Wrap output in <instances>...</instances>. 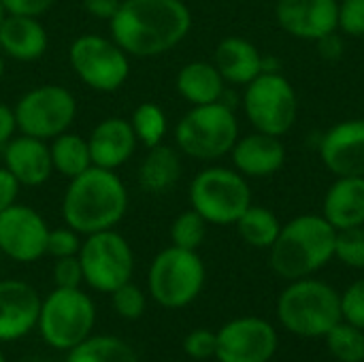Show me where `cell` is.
<instances>
[{
    "label": "cell",
    "instance_id": "obj_1",
    "mask_svg": "<svg viewBox=\"0 0 364 362\" xmlns=\"http://www.w3.org/2000/svg\"><path fill=\"white\" fill-rule=\"evenodd\" d=\"M192 28L183 0H122L109 19L111 38L130 58H158L177 47Z\"/></svg>",
    "mask_w": 364,
    "mask_h": 362
},
{
    "label": "cell",
    "instance_id": "obj_2",
    "mask_svg": "<svg viewBox=\"0 0 364 362\" xmlns=\"http://www.w3.org/2000/svg\"><path fill=\"white\" fill-rule=\"evenodd\" d=\"M128 211V190L115 171L90 166L68 179L62 196V220L79 235L115 228Z\"/></svg>",
    "mask_w": 364,
    "mask_h": 362
},
{
    "label": "cell",
    "instance_id": "obj_3",
    "mask_svg": "<svg viewBox=\"0 0 364 362\" xmlns=\"http://www.w3.org/2000/svg\"><path fill=\"white\" fill-rule=\"evenodd\" d=\"M337 230L320 215H301L288 222L271 245V267L284 280H303L335 256Z\"/></svg>",
    "mask_w": 364,
    "mask_h": 362
},
{
    "label": "cell",
    "instance_id": "obj_4",
    "mask_svg": "<svg viewBox=\"0 0 364 362\" xmlns=\"http://www.w3.org/2000/svg\"><path fill=\"white\" fill-rule=\"evenodd\" d=\"M277 316L299 337H324L341 322V297L324 282L294 280L277 301Z\"/></svg>",
    "mask_w": 364,
    "mask_h": 362
},
{
    "label": "cell",
    "instance_id": "obj_5",
    "mask_svg": "<svg viewBox=\"0 0 364 362\" xmlns=\"http://www.w3.org/2000/svg\"><path fill=\"white\" fill-rule=\"evenodd\" d=\"M239 124L228 105L211 102L192 107L175 126V143L194 160H218L232 151Z\"/></svg>",
    "mask_w": 364,
    "mask_h": 362
},
{
    "label": "cell",
    "instance_id": "obj_6",
    "mask_svg": "<svg viewBox=\"0 0 364 362\" xmlns=\"http://www.w3.org/2000/svg\"><path fill=\"white\" fill-rule=\"evenodd\" d=\"M68 62L77 79L94 92L113 94L130 75V55L102 34H81L70 43Z\"/></svg>",
    "mask_w": 364,
    "mask_h": 362
},
{
    "label": "cell",
    "instance_id": "obj_7",
    "mask_svg": "<svg viewBox=\"0 0 364 362\" xmlns=\"http://www.w3.org/2000/svg\"><path fill=\"white\" fill-rule=\"evenodd\" d=\"M192 209L198 211L207 224H237V220L252 205V192L245 177L224 166L200 171L190 186Z\"/></svg>",
    "mask_w": 364,
    "mask_h": 362
},
{
    "label": "cell",
    "instance_id": "obj_8",
    "mask_svg": "<svg viewBox=\"0 0 364 362\" xmlns=\"http://www.w3.org/2000/svg\"><path fill=\"white\" fill-rule=\"evenodd\" d=\"M147 286L158 305L168 309L186 307L205 286V265L196 252L171 245L154 258Z\"/></svg>",
    "mask_w": 364,
    "mask_h": 362
},
{
    "label": "cell",
    "instance_id": "obj_9",
    "mask_svg": "<svg viewBox=\"0 0 364 362\" xmlns=\"http://www.w3.org/2000/svg\"><path fill=\"white\" fill-rule=\"evenodd\" d=\"M13 111L21 134L49 143L58 134L70 130L77 117V98L64 85L43 83L21 94L13 105Z\"/></svg>",
    "mask_w": 364,
    "mask_h": 362
},
{
    "label": "cell",
    "instance_id": "obj_10",
    "mask_svg": "<svg viewBox=\"0 0 364 362\" xmlns=\"http://www.w3.org/2000/svg\"><path fill=\"white\" fill-rule=\"evenodd\" d=\"M96 309L92 299L79 288H55L43 303L38 329L43 339L55 350H73L87 339Z\"/></svg>",
    "mask_w": 364,
    "mask_h": 362
},
{
    "label": "cell",
    "instance_id": "obj_11",
    "mask_svg": "<svg viewBox=\"0 0 364 362\" xmlns=\"http://www.w3.org/2000/svg\"><path fill=\"white\" fill-rule=\"evenodd\" d=\"M79 262L83 269V282L98 292H113L128 284L134 271V254L130 243L111 230L85 235L79 250Z\"/></svg>",
    "mask_w": 364,
    "mask_h": 362
},
{
    "label": "cell",
    "instance_id": "obj_12",
    "mask_svg": "<svg viewBox=\"0 0 364 362\" xmlns=\"http://www.w3.org/2000/svg\"><path fill=\"white\" fill-rule=\"evenodd\" d=\"M243 107L254 128L273 137L286 134L294 126L299 113L294 87L286 77L273 70H264L247 83Z\"/></svg>",
    "mask_w": 364,
    "mask_h": 362
},
{
    "label": "cell",
    "instance_id": "obj_13",
    "mask_svg": "<svg viewBox=\"0 0 364 362\" xmlns=\"http://www.w3.org/2000/svg\"><path fill=\"white\" fill-rule=\"evenodd\" d=\"M49 226L28 205H11L0 213V252L15 262H34L47 254Z\"/></svg>",
    "mask_w": 364,
    "mask_h": 362
},
{
    "label": "cell",
    "instance_id": "obj_14",
    "mask_svg": "<svg viewBox=\"0 0 364 362\" xmlns=\"http://www.w3.org/2000/svg\"><path fill=\"white\" fill-rule=\"evenodd\" d=\"M277 352L275 329L260 318H237L218 333L220 362H269Z\"/></svg>",
    "mask_w": 364,
    "mask_h": 362
},
{
    "label": "cell",
    "instance_id": "obj_15",
    "mask_svg": "<svg viewBox=\"0 0 364 362\" xmlns=\"http://www.w3.org/2000/svg\"><path fill=\"white\" fill-rule=\"evenodd\" d=\"M337 0H279L275 15L279 26L305 41H320L339 26Z\"/></svg>",
    "mask_w": 364,
    "mask_h": 362
},
{
    "label": "cell",
    "instance_id": "obj_16",
    "mask_svg": "<svg viewBox=\"0 0 364 362\" xmlns=\"http://www.w3.org/2000/svg\"><path fill=\"white\" fill-rule=\"evenodd\" d=\"M320 156L337 177H364V119H350L331 128Z\"/></svg>",
    "mask_w": 364,
    "mask_h": 362
},
{
    "label": "cell",
    "instance_id": "obj_17",
    "mask_svg": "<svg viewBox=\"0 0 364 362\" xmlns=\"http://www.w3.org/2000/svg\"><path fill=\"white\" fill-rule=\"evenodd\" d=\"M41 299L36 290L21 280L0 282V341H13L28 335L38 324Z\"/></svg>",
    "mask_w": 364,
    "mask_h": 362
},
{
    "label": "cell",
    "instance_id": "obj_18",
    "mask_svg": "<svg viewBox=\"0 0 364 362\" xmlns=\"http://www.w3.org/2000/svg\"><path fill=\"white\" fill-rule=\"evenodd\" d=\"M92 164L109 171L122 169L136 151L139 139L132 130L130 119L124 117H105L98 122L87 137Z\"/></svg>",
    "mask_w": 364,
    "mask_h": 362
},
{
    "label": "cell",
    "instance_id": "obj_19",
    "mask_svg": "<svg viewBox=\"0 0 364 362\" xmlns=\"http://www.w3.org/2000/svg\"><path fill=\"white\" fill-rule=\"evenodd\" d=\"M2 166L15 177L19 186L38 188L47 183L53 173L49 143L19 132L4 145Z\"/></svg>",
    "mask_w": 364,
    "mask_h": 362
},
{
    "label": "cell",
    "instance_id": "obj_20",
    "mask_svg": "<svg viewBox=\"0 0 364 362\" xmlns=\"http://www.w3.org/2000/svg\"><path fill=\"white\" fill-rule=\"evenodd\" d=\"M49 36L38 17L4 15L0 23V53L15 62H36L45 55Z\"/></svg>",
    "mask_w": 364,
    "mask_h": 362
},
{
    "label": "cell",
    "instance_id": "obj_21",
    "mask_svg": "<svg viewBox=\"0 0 364 362\" xmlns=\"http://www.w3.org/2000/svg\"><path fill=\"white\" fill-rule=\"evenodd\" d=\"M232 162L243 177H269L277 173L286 160L284 143L267 132L237 139L232 147Z\"/></svg>",
    "mask_w": 364,
    "mask_h": 362
},
{
    "label": "cell",
    "instance_id": "obj_22",
    "mask_svg": "<svg viewBox=\"0 0 364 362\" xmlns=\"http://www.w3.org/2000/svg\"><path fill=\"white\" fill-rule=\"evenodd\" d=\"M324 218L335 230L364 224V177H339L326 192Z\"/></svg>",
    "mask_w": 364,
    "mask_h": 362
},
{
    "label": "cell",
    "instance_id": "obj_23",
    "mask_svg": "<svg viewBox=\"0 0 364 362\" xmlns=\"http://www.w3.org/2000/svg\"><path fill=\"white\" fill-rule=\"evenodd\" d=\"M215 68L224 81L247 85L260 73H264V60L260 51L241 36H228L215 47Z\"/></svg>",
    "mask_w": 364,
    "mask_h": 362
},
{
    "label": "cell",
    "instance_id": "obj_24",
    "mask_svg": "<svg viewBox=\"0 0 364 362\" xmlns=\"http://www.w3.org/2000/svg\"><path fill=\"white\" fill-rule=\"evenodd\" d=\"M181 177V158L175 147L164 143L149 147L139 166V186L147 194L171 192Z\"/></svg>",
    "mask_w": 364,
    "mask_h": 362
},
{
    "label": "cell",
    "instance_id": "obj_25",
    "mask_svg": "<svg viewBox=\"0 0 364 362\" xmlns=\"http://www.w3.org/2000/svg\"><path fill=\"white\" fill-rule=\"evenodd\" d=\"M177 92L190 105H211L220 102L224 94V77L209 62H190L181 66L175 79Z\"/></svg>",
    "mask_w": 364,
    "mask_h": 362
},
{
    "label": "cell",
    "instance_id": "obj_26",
    "mask_svg": "<svg viewBox=\"0 0 364 362\" xmlns=\"http://www.w3.org/2000/svg\"><path fill=\"white\" fill-rule=\"evenodd\" d=\"M49 154L53 173H60L66 179H73L81 173H85L92 164V154L87 139H83L77 132H62L55 139L49 141Z\"/></svg>",
    "mask_w": 364,
    "mask_h": 362
},
{
    "label": "cell",
    "instance_id": "obj_27",
    "mask_svg": "<svg viewBox=\"0 0 364 362\" xmlns=\"http://www.w3.org/2000/svg\"><path fill=\"white\" fill-rule=\"evenodd\" d=\"M66 362H139L134 350L115 337H87L70 350Z\"/></svg>",
    "mask_w": 364,
    "mask_h": 362
},
{
    "label": "cell",
    "instance_id": "obj_28",
    "mask_svg": "<svg viewBox=\"0 0 364 362\" xmlns=\"http://www.w3.org/2000/svg\"><path fill=\"white\" fill-rule=\"evenodd\" d=\"M237 228H239L241 239L254 247H271L282 230L273 211L264 207H252V205L237 220Z\"/></svg>",
    "mask_w": 364,
    "mask_h": 362
},
{
    "label": "cell",
    "instance_id": "obj_29",
    "mask_svg": "<svg viewBox=\"0 0 364 362\" xmlns=\"http://www.w3.org/2000/svg\"><path fill=\"white\" fill-rule=\"evenodd\" d=\"M130 124H132V130H134L139 143H143L147 149L160 145L166 137V130H168L166 113L156 102H141L132 111Z\"/></svg>",
    "mask_w": 364,
    "mask_h": 362
},
{
    "label": "cell",
    "instance_id": "obj_30",
    "mask_svg": "<svg viewBox=\"0 0 364 362\" xmlns=\"http://www.w3.org/2000/svg\"><path fill=\"white\" fill-rule=\"evenodd\" d=\"M326 346L331 350V354L341 362H364V331L348 324V322H339L335 324L326 335Z\"/></svg>",
    "mask_w": 364,
    "mask_h": 362
},
{
    "label": "cell",
    "instance_id": "obj_31",
    "mask_svg": "<svg viewBox=\"0 0 364 362\" xmlns=\"http://www.w3.org/2000/svg\"><path fill=\"white\" fill-rule=\"evenodd\" d=\"M205 235H207V220L198 211H194V209L179 213L175 218L173 226H171L173 245L175 247H181V250L196 252L203 245Z\"/></svg>",
    "mask_w": 364,
    "mask_h": 362
},
{
    "label": "cell",
    "instance_id": "obj_32",
    "mask_svg": "<svg viewBox=\"0 0 364 362\" xmlns=\"http://www.w3.org/2000/svg\"><path fill=\"white\" fill-rule=\"evenodd\" d=\"M335 256L354 269H364V226L337 230Z\"/></svg>",
    "mask_w": 364,
    "mask_h": 362
},
{
    "label": "cell",
    "instance_id": "obj_33",
    "mask_svg": "<svg viewBox=\"0 0 364 362\" xmlns=\"http://www.w3.org/2000/svg\"><path fill=\"white\" fill-rule=\"evenodd\" d=\"M113 297V309L126 318V320H136L143 316L145 312V294L141 292V288H136L134 284H124L117 290L111 292Z\"/></svg>",
    "mask_w": 364,
    "mask_h": 362
},
{
    "label": "cell",
    "instance_id": "obj_34",
    "mask_svg": "<svg viewBox=\"0 0 364 362\" xmlns=\"http://www.w3.org/2000/svg\"><path fill=\"white\" fill-rule=\"evenodd\" d=\"M81 239L79 233L73 230L70 226H62V228H53L49 230L47 237V254L58 258H68V256H79L81 250Z\"/></svg>",
    "mask_w": 364,
    "mask_h": 362
},
{
    "label": "cell",
    "instance_id": "obj_35",
    "mask_svg": "<svg viewBox=\"0 0 364 362\" xmlns=\"http://www.w3.org/2000/svg\"><path fill=\"white\" fill-rule=\"evenodd\" d=\"M341 320L364 331V280L352 284L341 297Z\"/></svg>",
    "mask_w": 364,
    "mask_h": 362
},
{
    "label": "cell",
    "instance_id": "obj_36",
    "mask_svg": "<svg viewBox=\"0 0 364 362\" xmlns=\"http://www.w3.org/2000/svg\"><path fill=\"white\" fill-rule=\"evenodd\" d=\"M183 350H186V354L190 358L207 361V358L215 356V350H218V333H211L207 329H196V331H192L186 337Z\"/></svg>",
    "mask_w": 364,
    "mask_h": 362
},
{
    "label": "cell",
    "instance_id": "obj_37",
    "mask_svg": "<svg viewBox=\"0 0 364 362\" xmlns=\"http://www.w3.org/2000/svg\"><path fill=\"white\" fill-rule=\"evenodd\" d=\"M339 28L350 36H364V0H343L339 4Z\"/></svg>",
    "mask_w": 364,
    "mask_h": 362
},
{
    "label": "cell",
    "instance_id": "obj_38",
    "mask_svg": "<svg viewBox=\"0 0 364 362\" xmlns=\"http://www.w3.org/2000/svg\"><path fill=\"white\" fill-rule=\"evenodd\" d=\"M53 280L58 288H79L83 282V269L79 256L58 258L53 267Z\"/></svg>",
    "mask_w": 364,
    "mask_h": 362
},
{
    "label": "cell",
    "instance_id": "obj_39",
    "mask_svg": "<svg viewBox=\"0 0 364 362\" xmlns=\"http://www.w3.org/2000/svg\"><path fill=\"white\" fill-rule=\"evenodd\" d=\"M6 15H26V17H41L45 15L58 0H0Z\"/></svg>",
    "mask_w": 364,
    "mask_h": 362
},
{
    "label": "cell",
    "instance_id": "obj_40",
    "mask_svg": "<svg viewBox=\"0 0 364 362\" xmlns=\"http://www.w3.org/2000/svg\"><path fill=\"white\" fill-rule=\"evenodd\" d=\"M19 183L15 181V177L4 169L0 166V213L4 209H9L11 205L17 203V194H19Z\"/></svg>",
    "mask_w": 364,
    "mask_h": 362
},
{
    "label": "cell",
    "instance_id": "obj_41",
    "mask_svg": "<svg viewBox=\"0 0 364 362\" xmlns=\"http://www.w3.org/2000/svg\"><path fill=\"white\" fill-rule=\"evenodd\" d=\"M119 2H122V0H81L83 9H85L92 17L105 19V21H109V19L117 13Z\"/></svg>",
    "mask_w": 364,
    "mask_h": 362
},
{
    "label": "cell",
    "instance_id": "obj_42",
    "mask_svg": "<svg viewBox=\"0 0 364 362\" xmlns=\"http://www.w3.org/2000/svg\"><path fill=\"white\" fill-rule=\"evenodd\" d=\"M17 132V119L13 107L0 102V147H4Z\"/></svg>",
    "mask_w": 364,
    "mask_h": 362
},
{
    "label": "cell",
    "instance_id": "obj_43",
    "mask_svg": "<svg viewBox=\"0 0 364 362\" xmlns=\"http://www.w3.org/2000/svg\"><path fill=\"white\" fill-rule=\"evenodd\" d=\"M4 70H6V64H4V55L0 53V81H2V77H4Z\"/></svg>",
    "mask_w": 364,
    "mask_h": 362
},
{
    "label": "cell",
    "instance_id": "obj_44",
    "mask_svg": "<svg viewBox=\"0 0 364 362\" xmlns=\"http://www.w3.org/2000/svg\"><path fill=\"white\" fill-rule=\"evenodd\" d=\"M4 15H6V11H4V6H2V2H0V23H2V19H4Z\"/></svg>",
    "mask_w": 364,
    "mask_h": 362
},
{
    "label": "cell",
    "instance_id": "obj_45",
    "mask_svg": "<svg viewBox=\"0 0 364 362\" xmlns=\"http://www.w3.org/2000/svg\"><path fill=\"white\" fill-rule=\"evenodd\" d=\"M0 362H4V356H2V352H0Z\"/></svg>",
    "mask_w": 364,
    "mask_h": 362
},
{
    "label": "cell",
    "instance_id": "obj_46",
    "mask_svg": "<svg viewBox=\"0 0 364 362\" xmlns=\"http://www.w3.org/2000/svg\"><path fill=\"white\" fill-rule=\"evenodd\" d=\"M28 362H43V361H28Z\"/></svg>",
    "mask_w": 364,
    "mask_h": 362
}]
</instances>
